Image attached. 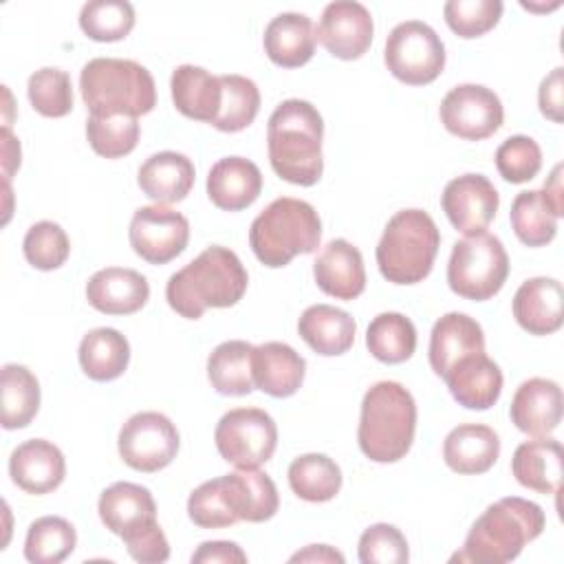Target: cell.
<instances>
[{
  "mask_svg": "<svg viewBox=\"0 0 564 564\" xmlns=\"http://www.w3.org/2000/svg\"><path fill=\"white\" fill-rule=\"evenodd\" d=\"M496 167L505 181L527 183L542 167V150L531 137L513 134L498 145Z\"/></svg>",
  "mask_w": 564,
  "mask_h": 564,
  "instance_id": "47",
  "label": "cell"
},
{
  "mask_svg": "<svg viewBox=\"0 0 564 564\" xmlns=\"http://www.w3.org/2000/svg\"><path fill=\"white\" fill-rule=\"evenodd\" d=\"M408 560H410L408 540L394 524L377 522L361 533L359 538L361 564H403Z\"/></svg>",
  "mask_w": 564,
  "mask_h": 564,
  "instance_id": "48",
  "label": "cell"
},
{
  "mask_svg": "<svg viewBox=\"0 0 564 564\" xmlns=\"http://www.w3.org/2000/svg\"><path fill=\"white\" fill-rule=\"evenodd\" d=\"M297 333L317 355L335 357L344 355L355 344L357 322L341 308L313 304L300 315Z\"/></svg>",
  "mask_w": 564,
  "mask_h": 564,
  "instance_id": "31",
  "label": "cell"
},
{
  "mask_svg": "<svg viewBox=\"0 0 564 564\" xmlns=\"http://www.w3.org/2000/svg\"><path fill=\"white\" fill-rule=\"evenodd\" d=\"M513 317L531 335H551L564 322V289L555 278H531L513 295Z\"/></svg>",
  "mask_w": 564,
  "mask_h": 564,
  "instance_id": "20",
  "label": "cell"
},
{
  "mask_svg": "<svg viewBox=\"0 0 564 564\" xmlns=\"http://www.w3.org/2000/svg\"><path fill=\"white\" fill-rule=\"evenodd\" d=\"M22 251L31 267L40 271H53L66 262L70 253V242L66 231L57 223L40 220L29 227Z\"/></svg>",
  "mask_w": 564,
  "mask_h": 564,
  "instance_id": "45",
  "label": "cell"
},
{
  "mask_svg": "<svg viewBox=\"0 0 564 564\" xmlns=\"http://www.w3.org/2000/svg\"><path fill=\"white\" fill-rule=\"evenodd\" d=\"M130 247L150 264H165L181 256L189 240L187 218L163 205L139 207L128 229Z\"/></svg>",
  "mask_w": 564,
  "mask_h": 564,
  "instance_id": "13",
  "label": "cell"
},
{
  "mask_svg": "<svg viewBox=\"0 0 564 564\" xmlns=\"http://www.w3.org/2000/svg\"><path fill=\"white\" fill-rule=\"evenodd\" d=\"M194 163L185 154L165 150L148 156L141 163L137 183L148 198L163 205L183 200L194 185Z\"/></svg>",
  "mask_w": 564,
  "mask_h": 564,
  "instance_id": "27",
  "label": "cell"
},
{
  "mask_svg": "<svg viewBox=\"0 0 564 564\" xmlns=\"http://www.w3.org/2000/svg\"><path fill=\"white\" fill-rule=\"evenodd\" d=\"M443 15L447 26L458 37H480L491 31L500 15L502 2L500 0H449L443 7Z\"/></svg>",
  "mask_w": 564,
  "mask_h": 564,
  "instance_id": "46",
  "label": "cell"
},
{
  "mask_svg": "<svg viewBox=\"0 0 564 564\" xmlns=\"http://www.w3.org/2000/svg\"><path fill=\"white\" fill-rule=\"evenodd\" d=\"M178 430L161 412H137L119 430L117 447L121 460L137 471H159L178 452Z\"/></svg>",
  "mask_w": 564,
  "mask_h": 564,
  "instance_id": "11",
  "label": "cell"
},
{
  "mask_svg": "<svg viewBox=\"0 0 564 564\" xmlns=\"http://www.w3.org/2000/svg\"><path fill=\"white\" fill-rule=\"evenodd\" d=\"M264 53L282 68H297L306 64L317 44V33L308 15L286 11L275 15L264 29Z\"/></svg>",
  "mask_w": 564,
  "mask_h": 564,
  "instance_id": "26",
  "label": "cell"
},
{
  "mask_svg": "<svg viewBox=\"0 0 564 564\" xmlns=\"http://www.w3.org/2000/svg\"><path fill=\"white\" fill-rule=\"evenodd\" d=\"M170 88L172 101L183 117L214 123L223 101V88L216 75L205 70L203 66L181 64L172 73Z\"/></svg>",
  "mask_w": 564,
  "mask_h": 564,
  "instance_id": "29",
  "label": "cell"
},
{
  "mask_svg": "<svg viewBox=\"0 0 564 564\" xmlns=\"http://www.w3.org/2000/svg\"><path fill=\"white\" fill-rule=\"evenodd\" d=\"M2 172H4V183H9L11 174L15 167H20V141L11 134L9 126L2 128Z\"/></svg>",
  "mask_w": 564,
  "mask_h": 564,
  "instance_id": "52",
  "label": "cell"
},
{
  "mask_svg": "<svg viewBox=\"0 0 564 564\" xmlns=\"http://www.w3.org/2000/svg\"><path fill=\"white\" fill-rule=\"evenodd\" d=\"M317 286L335 300H355L366 289L361 251L344 238L330 240L313 262Z\"/></svg>",
  "mask_w": 564,
  "mask_h": 564,
  "instance_id": "18",
  "label": "cell"
},
{
  "mask_svg": "<svg viewBox=\"0 0 564 564\" xmlns=\"http://www.w3.org/2000/svg\"><path fill=\"white\" fill-rule=\"evenodd\" d=\"M79 26L95 42L123 40L134 26V7L126 0H90L79 11Z\"/></svg>",
  "mask_w": 564,
  "mask_h": 564,
  "instance_id": "41",
  "label": "cell"
},
{
  "mask_svg": "<svg viewBox=\"0 0 564 564\" xmlns=\"http://www.w3.org/2000/svg\"><path fill=\"white\" fill-rule=\"evenodd\" d=\"M150 297L148 280L126 267H106L86 282V300L106 315H130L145 306Z\"/></svg>",
  "mask_w": 564,
  "mask_h": 564,
  "instance_id": "19",
  "label": "cell"
},
{
  "mask_svg": "<svg viewBox=\"0 0 564 564\" xmlns=\"http://www.w3.org/2000/svg\"><path fill=\"white\" fill-rule=\"evenodd\" d=\"M253 346L242 339H229L218 344L207 359V377L216 392L227 397H245L253 386L251 375Z\"/></svg>",
  "mask_w": 564,
  "mask_h": 564,
  "instance_id": "35",
  "label": "cell"
},
{
  "mask_svg": "<svg viewBox=\"0 0 564 564\" xmlns=\"http://www.w3.org/2000/svg\"><path fill=\"white\" fill-rule=\"evenodd\" d=\"M77 544L75 527L59 516H42L31 522L24 540V557L33 564H59Z\"/></svg>",
  "mask_w": 564,
  "mask_h": 564,
  "instance_id": "39",
  "label": "cell"
},
{
  "mask_svg": "<svg viewBox=\"0 0 564 564\" xmlns=\"http://www.w3.org/2000/svg\"><path fill=\"white\" fill-rule=\"evenodd\" d=\"M187 516L200 529H223L240 522L231 507L225 476L205 480L189 494Z\"/></svg>",
  "mask_w": 564,
  "mask_h": 564,
  "instance_id": "43",
  "label": "cell"
},
{
  "mask_svg": "<svg viewBox=\"0 0 564 564\" xmlns=\"http://www.w3.org/2000/svg\"><path fill=\"white\" fill-rule=\"evenodd\" d=\"M322 46L339 59H359L372 44V15L355 0H337L326 4L315 29Z\"/></svg>",
  "mask_w": 564,
  "mask_h": 564,
  "instance_id": "14",
  "label": "cell"
},
{
  "mask_svg": "<svg viewBox=\"0 0 564 564\" xmlns=\"http://www.w3.org/2000/svg\"><path fill=\"white\" fill-rule=\"evenodd\" d=\"M251 375L258 390L269 397L284 399L300 390L306 375V361L289 344L267 341L253 346Z\"/></svg>",
  "mask_w": 564,
  "mask_h": 564,
  "instance_id": "21",
  "label": "cell"
},
{
  "mask_svg": "<svg viewBox=\"0 0 564 564\" xmlns=\"http://www.w3.org/2000/svg\"><path fill=\"white\" fill-rule=\"evenodd\" d=\"M509 416L520 432L533 438L549 436L562 421V388L542 377L522 381L511 399Z\"/></svg>",
  "mask_w": 564,
  "mask_h": 564,
  "instance_id": "16",
  "label": "cell"
},
{
  "mask_svg": "<svg viewBox=\"0 0 564 564\" xmlns=\"http://www.w3.org/2000/svg\"><path fill=\"white\" fill-rule=\"evenodd\" d=\"M194 564H245L247 562V553L236 544V542H227V540H212V542H203L194 555H192Z\"/></svg>",
  "mask_w": 564,
  "mask_h": 564,
  "instance_id": "51",
  "label": "cell"
},
{
  "mask_svg": "<svg viewBox=\"0 0 564 564\" xmlns=\"http://www.w3.org/2000/svg\"><path fill=\"white\" fill-rule=\"evenodd\" d=\"M441 247V234L432 216L423 209L397 212L377 245V264L392 284H416L434 267Z\"/></svg>",
  "mask_w": 564,
  "mask_h": 564,
  "instance_id": "7",
  "label": "cell"
},
{
  "mask_svg": "<svg viewBox=\"0 0 564 564\" xmlns=\"http://www.w3.org/2000/svg\"><path fill=\"white\" fill-rule=\"evenodd\" d=\"M231 507L238 520L264 522L271 520L280 507L275 482L258 467H238L225 476Z\"/></svg>",
  "mask_w": 564,
  "mask_h": 564,
  "instance_id": "32",
  "label": "cell"
},
{
  "mask_svg": "<svg viewBox=\"0 0 564 564\" xmlns=\"http://www.w3.org/2000/svg\"><path fill=\"white\" fill-rule=\"evenodd\" d=\"M322 220L306 200L282 196L269 203L251 223L249 245L256 258L271 269L286 267L300 253L319 247Z\"/></svg>",
  "mask_w": 564,
  "mask_h": 564,
  "instance_id": "6",
  "label": "cell"
},
{
  "mask_svg": "<svg viewBox=\"0 0 564 564\" xmlns=\"http://www.w3.org/2000/svg\"><path fill=\"white\" fill-rule=\"evenodd\" d=\"M2 392V427H26L40 410V383L35 375L20 364H7L0 372Z\"/></svg>",
  "mask_w": 564,
  "mask_h": 564,
  "instance_id": "36",
  "label": "cell"
},
{
  "mask_svg": "<svg viewBox=\"0 0 564 564\" xmlns=\"http://www.w3.org/2000/svg\"><path fill=\"white\" fill-rule=\"evenodd\" d=\"M262 192L260 167L245 156H225L207 174V196L225 212H240L256 203Z\"/></svg>",
  "mask_w": 564,
  "mask_h": 564,
  "instance_id": "24",
  "label": "cell"
},
{
  "mask_svg": "<svg viewBox=\"0 0 564 564\" xmlns=\"http://www.w3.org/2000/svg\"><path fill=\"white\" fill-rule=\"evenodd\" d=\"M289 485L306 502H326L341 489V469L326 454H302L289 465Z\"/></svg>",
  "mask_w": 564,
  "mask_h": 564,
  "instance_id": "37",
  "label": "cell"
},
{
  "mask_svg": "<svg viewBox=\"0 0 564 564\" xmlns=\"http://www.w3.org/2000/svg\"><path fill=\"white\" fill-rule=\"evenodd\" d=\"M416 403L399 381H379L364 394L357 427L359 449L375 463L401 460L414 441Z\"/></svg>",
  "mask_w": 564,
  "mask_h": 564,
  "instance_id": "4",
  "label": "cell"
},
{
  "mask_svg": "<svg viewBox=\"0 0 564 564\" xmlns=\"http://www.w3.org/2000/svg\"><path fill=\"white\" fill-rule=\"evenodd\" d=\"M29 101L42 117H66L73 110L70 75L55 66H44L29 77Z\"/></svg>",
  "mask_w": 564,
  "mask_h": 564,
  "instance_id": "44",
  "label": "cell"
},
{
  "mask_svg": "<svg viewBox=\"0 0 564 564\" xmlns=\"http://www.w3.org/2000/svg\"><path fill=\"white\" fill-rule=\"evenodd\" d=\"M79 366L93 381H112L121 377L130 361V344L117 328H93L82 337Z\"/></svg>",
  "mask_w": 564,
  "mask_h": 564,
  "instance_id": "33",
  "label": "cell"
},
{
  "mask_svg": "<svg viewBox=\"0 0 564 564\" xmlns=\"http://www.w3.org/2000/svg\"><path fill=\"white\" fill-rule=\"evenodd\" d=\"M218 454L236 467L267 463L278 445V427L260 408H236L220 416L214 432Z\"/></svg>",
  "mask_w": 564,
  "mask_h": 564,
  "instance_id": "10",
  "label": "cell"
},
{
  "mask_svg": "<svg viewBox=\"0 0 564 564\" xmlns=\"http://www.w3.org/2000/svg\"><path fill=\"white\" fill-rule=\"evenodd\" d=\"M564 209L555 207L542 189L520 192L511 203V227L527 247H544L557 234V218Z\"/></svg>",
  "mask_w": 564,
  "mask_h": 564,
  "instance_id": "34",
  "label": "cell"
},
{
  "mask_svg": "<svg viewBox=\"0 0 564 564\" xmlns=\"http://www.w3.org/2000/svg\"><path fill=\"white\" fill-rule=\"evenodd\" d=\"M223 101L214 128L220 132H240L253 123L260 110V90L253 79L242 75H220Z\"/></svg>",
  "mask_w": 564,
  "mask_h": 564,
  "instance_id": "40",
  "label": "cell"
},
{
  "mask_svg": "<svg viewBox=\"0 0 564 564\" xmlns=\"http://www.w3.org/2000/svg\"><path fill=\"white\" fill-rule=\"evenodd\" d=\"M562 465L564 454L560 441L544 436L535 441H524L516 447L511 458V474L522 487L551 496L560 491Z\"/></svg>",
  "mask_w": 564,
  "mask_h": 564,
  "instance_id": "28",
  "label": "cell"
},
{
  "mask_svg": "<svg viewBox=\"0 0 564 564\" xmlns=\"http://www.w3.org/2000/svg\"><path fill=\"white\" fill-rule=\"evenodd\" d=\"M97 511L104 527L119 538L156 522V505L152 494L145 487L128 480L106 487L99 496Z\"/></svg>",
  "mask_w": 564,
  "mask_h": 564,
  "instance_id": "23",
  "label": "cell"
},
{
  "mask_svg": "<svg viewBox=\"0 0 564 564\" xmlns=\"http://www.w3.org/2000/svg\"><path fill=\"white\" fill-rule=\"evenodd\" d=\"M509 275V258L502 242L487 234H471L458 240L447 262L449 289L474 302L494 297Z\"/></svg>",
  "mask_w": 564,
  "mask_h": 564,
  "instance_id": "8",
  "label": "cell"
},
{
  "mask_svg": "<svg viewBox=\"0 0 564 564\" xmlns=\"http://www.w3.org/2000/svg\"><path fill=\"white\" fill-rule=\"evenodd\" d=\"M322 139L324 121L311 101H282L267 123V150L273 172L293 185H315L324 172Z\"/></svg>",
  "mask_w": 564,
  "mask_h": 564,
  "instance_id": "1",
  "label": "cell"
},
{
  "mask_svg": "<svg viewBox=\"0 0 564 564\" xmlns=\"http://www.w3.org/2000/svg\"><path fill=\"white\" fill-rule=\"evenodd\" d=\"M500 456L498 434L482 423L454 427L443 443V458L456 474H485Z\"/></svg>",
  "mask_w": 564,
  "mask_h": 564,
  "instance_id": "30",
  "label": "cell"
},
{
  "mask_svg": "<svg viewBox=\"0 0 564 564\" xmlns=\"http://www.w3.org/2000/svg\"><path fill=\"white\" fill-rule=\"evenodd\" d=\"M441 205L449 223L465 236L480 234L494 220L500 196L494 183L482 174H463L452 178L443 194Z\"/></svg>",
  "mask_w": 564,
  "mask_h": 564,
  "instance_id": "15",
  "label": "cell"
},
{
  "mask_svg": "<svg viewBox=\"0 0 564 564\" xmlns=\"http://www.w3.org/2000/svg\"><path fill=\"white\" fill-rule=\"evenodd\" d=\"M247 269L227 247H207L198 258L170 275L165 297L185 319H198L207 308H227L242 300Z\"/></svg>",
  "mask_w": 564,
  "mask_h": 564,
  "instance_id": "2",
  "label": "cell"
},
{
  "mask_svg": "<svg viewBox=\"0 0 564 564\" xmlns=\"http://www.w3.org/2000/svg\"><path fill=\"white\" fill-rule=\"evenodd\" d=\"M130 557L143 564H159L170 557V544L159 522H152L126 538H121Z\"/></svg>",
  "mask_w": 564,
  "mask_h": 564,
  "instance_id": "49",
  "label": "cell"
},
{
  "mask_svg": "<svg viewBox=\"0 0 564 564\" xmlns=\"http://www.w3.org/2000/svg\"><path fill=\"white\" fill-rule=\"evenodd\" d=\"M291 562H337L344 564V555L328 544H311L304 551L291 555Z\"/></svg>",
  "mask_w": 564,
  "mask_h": 564,
  "instance_id": "53",
  "label": "cell"
},
{
  "mask_svg": "<svg viewBox=\"0 0 564 564\" xmlns=\"http://www.w3.org/2000/svg\"><path fill=\"white\" fill-rule=\"evenodd\" d=\"M485 352V333L480 324L465 313H447L430 333V366L438 377L463 357Z\"/></svg>",
  "mask_w": 564,
  "mask_h": 564,
  "instance_id": "25",
  "label": "cell"
},
{
  "mask_svg": "<svg viewBox=\"0 0 564 564\" xmlns=\"http://www.w3.org/2000/svg\"><path fill=\"white\" fill-rule=\"evenodd\" d=\"M443 379L452 397L467 410H489L502 392V372L485 352L458 359Z\"/></svg>",
  "mask_w": 564,
  "mask_h": 564,
  "instance_id": "22",
  "label": "cell"
},
{
  "mask_svg": "<svg viewBox=\"0 0 564 564\" xmlns=\"http://www.w3.org/2000/svg\"><path fill=\"white\" fill-rule=\"evenodd\" d=\"M366 346L383 364H403L414 355L416 328L403 313H379L368 324Z\"/></svg>",
  "mask_w": 564,
  "mask_h": 564,
  "instance_id": "38",
  "label": "cell"
},
{
  "mask_svg": "<svg viewBox=\"0 0 564 564\" xmlns=\"http://www.w3.org/2000/svg\"><path fill=\"white\" fill-rule=\"evenodd\" d=\"M139 134H141V126L137 117L90 115L86 121V137L90 148L106 159H121L130 154L139 143Z\"/></svg>",
  "mask_w": 564,
  "mask_h": 564,
  "instance_id": "42",
  "label": "cell"
},
{
  "mask_svg": "<svg viewBox=\"0 0 564 564\" xmlns=\"http://www.w3.org/2000/svg\"><path fill=\"white\" fill-rule=\"evenodd\" d=\"M383 59L399 82L408 86H425L443 73L445 46L430 24L405 20L390 31Z\"/></svg>",
  "mask_w": 564,
  "mask_h": 564,
  "instance_id": "9",
  "label": "cell"
},
{
  "mask_svg": "<svg viewBox=\"0 0 564 564\" xmlns=\"http://www.w3.org/2000/svg\"><path fill=\"white\" fill-rule=\"evenodd\" d=\"M546 518L540 505L509 496L489 505L471 524L463 549L452 562L505 564L520 555L527 542L544 531Z\"/></svg>",
  "mask_w": 564,
  "mask_h": 564,
  "instance_id": "3",
  "label": "cell"
},
{
  "mask_svg": "<svg viewBox=\"0 0 564 564\" xmlns=\"http://www.w3.org/2000/svg\"><path fill=\"white\" fill-rule=\"evenodd\" d=\"M441 121L447 132L465 141L491 137L505 119L500 97L480 84L454 86L441 101Z\"/></svg>",
  "mask_w": 564,
  "mask_h": 564,
  "instance_id": "12",
  "label": "cell"
},
{
  "mask_svg": "<svg viewBox=\"0 0 564 564\" xmlns=\"http://www.w3.org/2000/svg\"><path fill=\"white\" fill-rule=\"evenodd\" d=\"M79 90L90 115H148L156 104L154 77L134 59L95 57L84 64Z\"/></svg>",
  "mask_w": 564,
  "mask_h": 564,
  "instance_id": "5",
  "label": "cell"
},
{
  "mask_svg": "<svg viewBox=\"0 0 564 564\" xmlns=\"http://www.w3.org/2000/svg\"><path fill=\"white\" fill-rule=\"evenodd\" d=\"M564 68L557 66L553 68L540 84V90H538V104H540V112L555 121V123H562L564 121V101H562V93H564Z\"/></svg>",
  "mask_w": 564,
  "mask_h": 564,
  "instance_id": "50",
  "label": "cell"
},
{
  "mask_svg": "<svg viewBox=\"0 0 564 564\" xmlns=\"http://www.w3.org/2000/svg\"><path fill=\"white\" fill-rule=\"evenodd\" d=\"M9 476L26 494H51L66 476V460L59 447L51 441L31 438L11 452Z\"/></svg>",
  "mask_w": 564,
  "mask_h": 564,
  "instance_id": "17",
  "label": "cell"
}]
</instances>
